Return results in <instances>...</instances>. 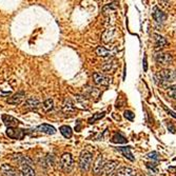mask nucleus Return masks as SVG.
<instances>
[{
    "mask_svg": "<svg viewBox=\"0 0 176 176\" xmlns=\"http://www.w3.org/2000/svg\"><path fill=\"white\" fill-rule=\"evenodd\" d=\"M155 37V50H162L165 48L166 46H168V41L165 37L158 35V34H154Z\"/></svg>",
    "mask_w": 176,
    "mask_h": 176,
    "instance_id": "obj_15",
    "label": "nucleus"
},
{
    "mask_svg": "<svg viewBox=\"0 0 176 176\" xmlns=\"http://www.w3.org/2000/svg\"><path fill=\"white\" fill-rule=\"evenodd\" d=\"M143 70H145V72L148 70V63H147V56L145 55V57H143Z\"/></svg>",
    "mask_w": 176,
    "mask_h": 176,
    "instance_id": "obj_31",
    "label": "nucleus"
},
{
    "mask_svg": "<svg viewBox=\"0 0 176 176\" xmlns=\"http://www.w3.org/2000/svg\"><path fill=\"white\" fill-rule=\"evenodd\" d=\"M168 95L170 97L176 99V85L169 86V90H168Z\"/></svg>",
    "mask_w": 176,
    "mask_h": 176,
    "instance_id": "obj_26",
    "label": "nucleus"
},
{
    "mask_svg": "<svg viewBox=\"0 0 176 176\" xmlns=\"http://www.w3.org/2000/svg\"><path fill=\"white\" fill-rule=\"evenodd\" d=\"M155 82L158 86H167L168 83L173 82L176 78V72L171 70H162L155 75Z\"/></svg>",
    "mask_w": 176,
    "mask_h": 176,
    "instance_id": "obj_2",
    "label": "nucleus"
},
{
    "mask_svg": "<svg viewBox=\"0 0 176 176\" xmlns=\"http://www.w3.org/2000/svg\"><path fill=\"white\" fill-rule=\"evenodd\" d=\"M116 150H117L118 152H120L126 158H128V159L131 160V162H134V160H135L132 152H131V147H120V148H116Z\"/></svg>",
    "mask_w": 176,
    "mask_h": 176,
    "instance_id": "obj_17",
    "label": "nucleus"
},
{
    "mask_svg": "<svg viewBox=\"0 0 176 176\" xmlns=\"http://www.w3.org/2000/svg\"><path fill=\"white\" fill-rule=\"evenodd\" d=\"M147 157L150 158V159H152V160H158V159H159V154L154 151V152L149 153V154L147 155Z\"/></svg>",
    "mask_w": 176,
    "mask_h": 176,
    "instance_id": "obj_28",
    "label": "nucleus"
},
{
    "mask_svg": "<svg viewBox=\"0 0 176 176\" xmlns=\"http://www.w3.org/2000/svg\"><path fill=\"white\" fill-rule=\"evenodd\" d=\"M62 109H63V112H66V113L73 112V111L75 110V108H74V105L72 103V101L70 100V99H66V100H64Z\"/></svg>",
    "mask_w": 176,
    "mask_h": 176,
    "instance_id": "obj_23",
    "label": "nucleus"
},
{
    "mask_svg": "<svg viewBox=\"0 0 176 176\" xmlns=\"http://www.w3.org/2000/svg\"><path fill=\"white\" fill-rule=\"evenodd\" d=\"M35 131H38L40 133L46 134V135H54L56 133V129L51 125H48V123H43V125L38 126Z\"/></svg>",
    "mask_w": 176,
    "mask_h": 176,
    "instance_id": "obj_13",
    "label": "nucleus"
},
{
    "mask_svg": "<svg viewBox=\"0 0 176 176\" xmlns=\"http://www.w3.org/2000/svg\"><path fill=\"white\" fill-rule=\"evenodd\" d=\"M105 160L106 159L103 158V156H101V155L98 156L97 160L95 162V163H94V167H93V171L96 175L100 174V170H101V168H102V165H103V162H105Z\"/></svg>",
    "mask_w": 176,
    "mask_h": 176,
    "instance_id": "obj_19",
    "label": "nucleus"
},
{
    "mask_svg": "<svg viewBox=\"0 0 176 176\" xmlns=\"http://www.w3.org/2000/svg\"><path fill=\"white\" fill-rule=\"evenodd\" d=\"M156 162H148L147 163V167L148 168H151V169H153V170H155V168H156Z\"/></svg>",
    "mask_w": 176,
    "mask_h": 176,
    "instance_id": "obj_32",
    "label": "nucleus"
},
{
    "mask_svg": "<svg viewBox=\"0 0 176 176\" xmlns=\"http://www.w3.org/2000/svg\"><path fill=\"white\" fill-rule=\"evenodd\" d=\"M111 141L114 143H126V142H128V139L121 133H115L112 137V139H111Z\"/></svg>",
    "mask_w": 176,
    "mask_h": 176,
    "instance_id": "obj_21",
    "label": "nucleus"
},
{
    "mask_svg": "<svg viewBox=\"0 0 176 176\" xmlns=\"http://www.w3.org/2000/svg\"><path fill=\"white\" fill-rule=\"evenodd\" d=\"M136 173L137 172L131 168H120V169L116 170L115 176H134Z\"/></svg>",
    "mask_w": 176,
    "mask_h": 176,
    "instance_id": "obj_18",
    "label": "nucleus"
},
{
    "mask_svg": "<svg viewBox=\"0 0 176 176\" xmlns=\"http://www.w3.org/2000/svg\"><path fill=\"white\" fill-rule=\"evenodd\" d=\"M26 97V92L24 91H19L17 92L16 94H14L12 97H10L9 99L6 100L7 103H10V105H20L22 102V100L24 99Z\"/></svg>",
    "mask_w": 176,
    "mask_h": 176,
    "instance_id": "obj_12",
    "label": "nucleus"
},
{
    "mask_svg": "<svg viewBox=\"0 0 176 176\" xmlns=\"http://www.w3.org/2000/svg\"><path fill=\"white\" fill-rule=\"evenodd\" d=\"M155 59L159 64L162 66H169L172 63L173 58L169 53H158L155 55Z\"/></svg>",
    "mask_w": 176,
    "mask_h": 176,
    "instance_id": "obj_9",
    "label": "nucleus"
},
{
    "mask_svg": "<svg viewBox=\"0 0 176 176\" xmlns=\"http://www.w3.org/2000/svg\"><path fill=\"white\" fill-rule=\"evenodd\" d=\"M40 105H41L40 100L36 97L28 98L26 100V102H24V106H26V109H29V110H33V111L37 110V109L40 106Z\"/></svg>",
    "mask_w": 176,
    "mask_h": 176,
    "instance_id": "obj_14",
    "label": "nucleus"
},
{
    "mask_svg": "<svg viewBox=\"0 0 176 176\" xmlns=\"http://www.w3.org/2000/svg\"><path fill=\"white\" fill-rule=\"evenodd\" d=\"M105 115H106V112H101V113H96V114H94V115L92 116L91 118H89V123H94L96 120L101 119L102 117H105Z\"/></svg>",
    "mask_w": 176,
    "mask_h": 176,
    "instance_id": "obj_25",
    "label": "nucleus"
},
{
    "mask_svg": "<svg viewBox=\"0 0 176 176\" xmlns=\"http://www.w3.org/2000/svg\"><path fill=\"white\" fill-rule=\"evenodd\" d=\"M53 105H54L53 99L48 98V99H46V100H44V101H43V103H42V108H43V110L46 111V112H49V111H51L52 109H53Z\"/></svg>",
    "mask_w": 176,
    "mask_h": 176,
    "instance_id": "obj_24",
    "label": "nucleus"
},
{
    "mask_svg": "<svg viewBox=\"0 0 176 176\" xmlns=\"http://www.w3.org/2000/svg\"><path fill=\"white\" fill-rule=\"evenodd\" d=\"M93 79H94V82L98 86H109L111 83V78L108 77L106 75H102L100 73H94L93 74Z\"/></svg>",
    "mask_w": 176,
    "mask_h": 176,
    "instance_id": "obj_10",
    "label": "nucleus"
},
{
    "mask_svg": "<svg viewBox=\"0 0 176 176\" xmlns=\"http://www.w3.org/2000/svg\"><path fill=\"white\" fill-rule=\"evenodd\" d=\"M59 131L62 134L63 137L66 138H71L72 135H73V131H72V128L70 126H61V127L59 128Z\"/></svg>",
    "mask_w": 176,
    "mask_h": 176,
    "instance_id": "obj_20",
    "label": "nucleus"
},
{
    "mask_svg": "<svg viewBox=\"0 0 176 176\" xmlns=\"http://www.w3.org/2000/svg\"><path fill=\"white\" fill-rule=\"evenodd\" d=\"M96 54H97L98 56H101V57H111L112 56V53H111L109 50L103 48V46H98V48L96 49Z\"/></svg>",
    "mask_w": 176,
    "mask_h": 176,
    "instance_id": "obj_22",
    "label": "nucleus"
},
{
    "mask_svg": "<svg viewBox=\"0 0 176 176\" xmlns=\"http://www.w3.org/2000/svg\"><path fill=\"white\" fill-rule=\"evenodd\" d=\"M0 172L3 176H23L20 171H17L10 165H2L0 168Z\"/></svg>",
    "mask_w": 176,
    "mask_h": 176,
    "instance_id": "obj_8",
    "label": "nucleus"
},
{
    "mask_svg": "<svg viewBox=\"0 0 176 176\" xmlns=\"http://www.w3.org/2000/svg\"><path fill=\"white\" fill-rule=\"evenodd\" d=\"M92 162H93V154L89 151L83 150L79 156V168L82 172H88L91 168Z\"/></svg>",
    "mask_w": 176,
    "mask_h": 176,
    "instance_id": "obj_3",
    "label": "nucleus"
},
{
    "mask_svg": "<svg viewBox=\"0 0 176 176\" xmlns=\"http://www.w3.org/2000/svg\"><path fill=\"white\" fill-rule=\"evenodd\" d=\"M118 162L116 160H105L102 165V168L100 170V174L99 175H105V176H110L112 173H114L116 171L118 167Z\"/></svg>",
    "mask_w": 176,
    "mask_h": 176,
    "instance_id": "obj_5",
    "label": "nucleus"
},
{
    "mask_svg": "<svg viewBox=\"0 0 176 176\" xmlns=\"http://www.w3.org/2000/svg\"><path fill=\"white\" fill-rule=\"evenodd\" d=\"M13 159L19 163L20 172L23 176H35V170L33 169V162L29 157L22 154H14Z\"/></svg>",
    "mask_w": 176,
    "mask_h": 176,
    "instance_id": "obj_1",
    "label": "nucleus"
},
{
    "mask_svg": "<svg viewBox=\"0 0 176 176\" xmlns=\"http://www.w3.org/2000/svg\"><path fill=\"white\" fill-rule=\"evenodd\" d=\"M152 16L154 18V20L156 21L157 24H162L163 22L166 21L167 19V15H166L160 9H158L157 6L153 7V11H152Z\"/></svg>",
    "mask_w": 176,
    "mask_h": 176,
    "instance_id": "obj_11",
    "label": "nucleus"
},
{
    "mask_svg": "<svg viewBox=\"0 0 176 176\" xmlns=\"http://www.w3.org/2000/svg\"><path fill=\"white\" fill-rule=\"evenodd\" d=\"M168 129H169V131L171 133H175V128L172 123H169V125H168Z\"/></svg>",
    "mask_w": 176,
    "mask_h": 176,
    "instance_id": "obj_33",
    "label": "nucleus"
},
{
    "mask_svg": "<svg viewBox=\"0 0 176 176\" xmlns=\"http://www.w3.org/2000/svg\"><path fill=\"white\" fill-rule=\"evenodd\" d=\"M123 116H125V118H127L128 120H130V121H132L134 119V113L132 112V111H130V110H127V111H125V114H123Z\"/></svg>",
    "mask_w": 176,
    "mask_h": 176,
    "instance_id": "obj_27",
    "label": "nucleus"
},
{
    "mask_svg": "<svg viewBox=\"0 0 176 176\" xmlns=\"http://www.w3.org/2000/svg\"><path fill=\"white\" fill-rule=\"evenodd\" d=\"M12 94V92H3L0 90V97H6V96H10Z\"/></svg>",
    "mask_w": 176,
    "mask_h": 176,
    "instance_id": "obj_30",
    "label": "nucleus"
},
{
    "mask_svg": "<svg viewBox=\"0 0 176 176\" xmlns=\"http://www.w3.org/2000/svg\"><path fill=\"white\" fill-rule=\"evenodd\" d=\"M1 119H2V122H3L7 128H17L19 125H21V122L17 119V118H15L11 115H7V114H2Z\"/></svg>",
    "mask_w": 176,
    "mask_h": 176,
    "instance_id": "obj_7",
    "label": "nucleus"
},
{
    "mask_svg": "<svg viewBox=\"0 0 176 176\" xmlns=\"http://www.w3.org/2000/svg\"><path fill=\"white\" fill-rule=\"evenodd\" d=\"M6 133V136L9 138L21 140V139H23L24 136L28 134V130L19 129V128H7Z\"/></svg>",
    "mask_w": 176,
    "mask_h": 176,
    "instance_id": "obj_6",
    "label": "nucleus"
},
{
    "mask_svg": "<svg viewBox=\"0 0 176 176\" xmlns=\"http://www.w3.org/2000/svg\"><path fill=\"white\" fill-rule=\"evenodd\" d=\"M163 108H165V110H166V111H167V112H168V113H169V114H170V115H171V116H172V117H174V118H175V119H176V113H174V112H173V111H171V110H170V109H168V108H167V106H163Z\"/></svg>",
    "mask_w": 176,
    "mask_h": 176,
    "instance_id": "obj_29",
    "label": "nucleus"
},
{
    "mask_svg": "<svg viewBox=\"0 0 176 176\" xmlns=\"http://www.w3.org/2000/svg\"><path fill=\"white\" fill-rule=\"evenodd\" d=\"M115 35H116V30L115 29H109L103 33L102 35V40L105 41L106 43L112 42V41L115 39Z\"/></svg>",
    "mask_w": 176,
    "mask_h": 176,
    "instance_id": "obj_16",
    "label": "nucleus"
},
{
    "mask_svg": "<svg viewBox=\"0 0 176 176\" xmlns=\"http://www.w3.org/2000/svg\"><path fill=\"white\" fill-rule=\"evenodd\" d=\"M74 160L70 153H64L61 155L60 160H59V168L62 170L64 173H70L73 170Z\"/></svg>",
    "mask_w": 176,
    "mask_h": 176,
    "instance_id": "obj_4",
    "label": "nucleus"
}]
</instances>
